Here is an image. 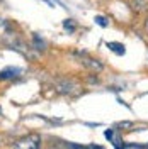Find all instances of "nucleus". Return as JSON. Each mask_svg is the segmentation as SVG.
<instances>
[{
	"instance_id": "obj_8",
	"label": "nucleus",
	"mask_w": 148,
	"mask_h": 149,
	"mask_svg": "<svg viewBox=\"0 0 148 149\" xmlns=\"http://www.w3.org/2000/svg\"><path fill=\"white\" fill-rule=\"evenodd\" d=\"M94 20H95V24H99L101 27H107V26H109V22L106 20V17H102V15H95Z\"/></svg>"
},
{
	"instance_id": "obj_10",
	"label": "nucleus",
	"mask_w": 148,
	"mask_h": 149,
	"mask_svg": "<svg viewBox=\"0 0 148 149\" xmlns=\"http://www.w3.org/2000/svg\"><path fill=\"white\" fill-rule=\"evenodd\" d=\"M104 136H106V139L114 141V130H112V129H107L106 132H104Z\"/></svg>"
},
{
	"instance_id": "obj_16",
	"label": "nucleus",
	"mask_w": 148,
	"mask_h": 149,
	"mask_svg": "<svg viewBox=\"0 0 148 149\" xmlns=\"http://www.w3.org/2000/svg\"><path fill=\"white\" fill-rule=\"evenodd\" d=\"M116 149H124V148H116Z\"/></svg>"
},
{
	"instance_id": "obj_9",
	"label": "nucleus",
	"mask_w": 148,
	"mask_h": 149,
	"mask_svg": "<svg viewBox=\"0 0 148 149\" xmlns=\"http://www.w3.org/2000/svg\"><path fill=\"white\" fill-rule=\"evenodd\" d=\"M34 44H36V49H44V41L39 39V36H34Z\"/></svg>"
},
{
	"instance_id": "obj_2",
	"label": "nucleus",
	"mask_w": 148,
	"mask_h": 149,
	"mask_svg": "<svg viewBox=\"0 0 148 149\" xmlns=\"http://www.w3.org/2000/svg\"><path fill=\"white\" fill-rule=\"evenodd\" d=\"M56 90L60 93H65V95H73L80 90V85L72 78H63L56 83Z\"/></svg>"
},
{
	"instance_id": "obj_11",
	"label": "nucleus",
	"mask_w": 148,
	"mask_h": 149,
	"mask_svg": "<svg viewBox=\"0 0 148 149\" xmlns=\"http://www.w3.org/2000/svg\"><path fill=\"white\" fill-rule=\"evenodd\" d=\"M68 148H70V149H90V148H85V146H78V144H73V142H70V144H68Z\"/></svg>"
},
{
	"instance_id": "obj_14",
	"label": "nucleus",
	"mask_w": 148,
	"mask_h": 149,
	"mask_svg": "<svg viewBox=\"0 0 148 149\" xmlns=\"http://www.w3.org/2000/svg\"><path fill=\"white\" fill-rule=\"evenodd\" d=\"M90 149H104V148H101V146H90Z\"/></svg>"
},
{
	"instance_id": "obj_1",
	"label": "nucleus",
	"mask_w": 148,
	"mask_h": 149,
	"mask_svg": "<svg viewBox=\"0 0 148 149\" xmlns=\"http://www.w3.org/2000/svg\"><path fill=\"white\" fill-rule=\"evenodd\" d=\"M41 148V137L37 134H27L17 139L12 144V149H39Z\"/></svg>"
},
{
	"instance_id": "obj_3",
	"label": "nucleus",
	"mask_w": 148,
	"mask_h": 149,
	"mask_svg": "<svg viewBox=\"0 0 148 149\" xmlns=\"http://www.w3.org/2000/svg\"><path fill=\"white\" fill-rule=\"evenodd\" d=\"M77 56H80V63H82L85 68H89L90 71H95V73L102 71L104 65H102L99 59H94L92 56H89L87 53H77Z\"/></svg>"
},
{
	"instance_id": "obj_4",
	"label": "nucleus",
	"mask_w": 148,
	"mask_h": 149,
	"mask_svg": "<svg viewBox=\"0 0 148 149\" xmlns=\"http://www.w3.org/2000/svg\"><path fill=\"white\" fill-rule=\"evenodd\" d=\"M126 3L136 15L148 14V0H126Z\"/></svg>"
},
{
	"instance_id": "obj_13",
	"label": "nucleus",
	"mask_w": 148,
	"mask_h": 149,
	"mask_svg": "<svg viewBox=\"0 0 148 149\" xmlns=\"http://www.w3.org/2000/svg\"><path fill=\"white\" fill-rule=\"evenodd\" d=\"M4 120V112H2V109H0V122Z\"/></svg>"
},
{
	"instance_id": "obj_5",
	"label": "nucleus",
	"mask_w": 148,
	"mask_h": 149,
	"mask_svg": "<svg viewBox=\"0 0 148 149\" xmlns=\"http://www.w3.org/2000/svg\"><path fill=\"white\" fill-rule=\"evenodd\" d=\"M20 74V70L19 68H5L0 71V80H14Z\"/></svg>"
},
{
	"instance_id": "obj_15",
	"label": "nucleus",
	"mask_w": 148,
	"mask_h": 149,
	"mask_svg": "<svg viewBox=\"0 0 148 149\" xmlns=\"http://www.w3.org/2000/svg\"><path fill=\"white\" fill-rule=\"evenodd\" d=\"M0 146H2V136H0Z\"/></svg>"
},
{
	"instance_id": "obj_6",
	"label": "nucleus",
	"mask_w": 148,
	"mask_h": 149,
	"mask_svg": "<svg viewBox=\"0 0 148 149\" xmlns=\"http://www.w3.org/2000/svg\"><path fill=\"white\" fill-rule=\"evenodd\" d=\"M107 47L111 49L112 53H116V54L123 56L126 53V49H124V44H121V42H107Z\"/></svg>"
},
{
	"instance_id": "obj_12",
	"label": "nucleus",
	"mask_w": 148,
	"mask_h": 149,
	"mask_svg": "<svg viewBox=\"0 0 148 149\" xmlns=\"http://www.w3.org/2000/svg\"><path fill=\"white\" fill-rule=\"evenodd\" d=\"M145 32L148 34V17H147V20H145Z\"/></svg>"
},
{
	"instance_id": "obj_7",
	"label": "nucleus",
	"mask_w": 148,
	"mask_h": 149,
	"mask_svg": "<svg viewBox=\"0 0 148 149\" xmlns=\"http://www.w3.org/2000/svg\"><path fill=\"white\" fill-rule=\"evenodd\" d=\"M63 27H65V31H68L70 34L77 31V26H75L73 19H66V20H63Z\"/></svg>"
}]
</instances>
